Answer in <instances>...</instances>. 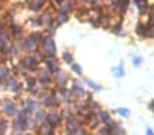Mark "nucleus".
<instances>
[{
  "instance_id": "f257e3e1",
  "label": "nucleus",
  "mask_w": 154,
  "mask_h": 135,
  "mask_svg": "<svg viewBox=\"0 0 154 135\" xmlns=\"http://www.w3.org/2000/svg\"><path fill=\"white\" fill-rule=\"evenodd\" d=\"M45 49H47V52L49 53V55H52V53L55 52V45H53L52 40H48V41L45 42Z\"/></svg>"
},
{
  "instance_id": "f03ea898",
  "label": "nucleus",
  "mask_w": 154,
  "mask_h": 135,
  "mask_svg": "<svg viewBox=\"0 0 154 135\" xmlns=\"http://www.w3.org/2000/svg\"><path fill=\"white\" fill-rule=\"evenodd\" d=\"M117 113H119L120 116H124V118H127L128 115H130V111H128V109H123V108H120V109H117Z\"/></svg>"
},
{
  "instance_id": "7ed1b4c3",
  "label": "nucleus",
  "mask_w": 154,
  "mask_h": 135,
  "mask_svg": "<svg viewBox=\"0 0 154 135\" xmlns=\"http://www.w3.org/2000/svg\"><path fill=\"white\" fill-rule=\"evenodd\" d=\"M64 59L67 60V62H71V59H72V57H71L70 53H64Z\"/></svg>"
},
{
  "instance_id": "20e7f679",
  "label": "nucleus",
  "mask_w": 154,
  "mask_h": 135,
  "mask_svg": "<svg viewBox=\"0 0 154 135\" xmlns=\"http://www.w3.org/2000/svg\"><path fill=\"white\" fill-rule=\"evenodd\" d=\"M140 62H142V59H139V57H135V59H134V64L135 66H139Z\"/></svg>"
},
{
  "instance_id": "39448f33",
  "label": "nucleus",
  "mask_w": 154,
  "mask_h": 135,
  "mask_svg": "<svg viewBox=\"0 0 154 135\" xmlns=\"http://www.w3.org/2000/svg\"><path fill=\"white\" fill-rule=\"evenodd\" d=\"M72 68H74V71H76L78 74H81V68H79L78 66H72Z\"/></svg>"
},
{
  "instance_id": "423d86ee",
  "label": "nucleus",
  "mask_w": 154,
  "mask_h": 135,
  "mask_svg": "<svg viewBox=\"0 0 154 135\" xmlns=\"http://www.w3.org/2000/svg\"><path fill=\"white\" fill-rule=\"evenodd\" d=\"M86 82H87V83H89V85H90V86H91V87H93V89H97V86H96V85H94V83H93V82H91V81H87V79H86Z\"/></svg>"
},
{
  "instance_id": "0eeeda50",
  "label": "nucleus",
  "mask_w": 154,
  "mask_h": 135,
  "mask_svg": "<svg viewBox=\"0 0 154 135\" xmlns=\"http://www.w3.org/2000/svg\"><path fill=\"white\" fill-rule=\"evenodd\" d=\"M146 135H154L153 130H151V128H147V131H146Z\"/></svg>"
}]
</instances>
